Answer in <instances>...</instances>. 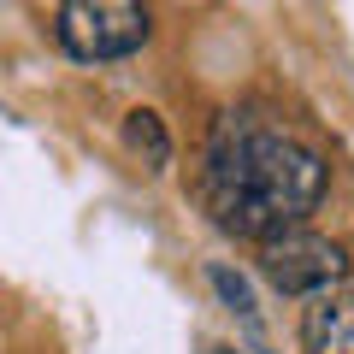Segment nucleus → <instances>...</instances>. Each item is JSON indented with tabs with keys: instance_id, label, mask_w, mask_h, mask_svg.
<instances>
[{
	"instance_id": "nucleus-5",
	"label": "nucleus",
	"mask_w": 354,
	"mask_h": 354,
	"mask_svg": "<svg viewBox=\"0 0 354 354\" xmlns=\"http://www.w3.org/2000/svg\"><path fill=\"white\" fill-rule=\"evenodd\" d=\"M124 142H130V153H142L148 171H165V165H171V136H165L160 113H148V106H136V113L124 118Z\"/></svg>"
},
{
	"instance_id": "nucleus-4",
	"label": "nucleus",
	"mask_w": 354,
	"mask_h": 354,
	"mask_svg": "<svg viewBox=\"0 0 354 354\" xmlns=\"http://www.w3.org/2000/svg\"><path fill=\"white\" fill-rule=\"evenodd\" d=\"M307 354H354V290H319L301 313Z\"/></svg>"
},
{
	"instance_id": "nucleus-1",
	"label": "nucleus",
	"mask_w": 354,
	"mask_h": 354,
	"mask_svg": "<svg viewBox=\"0 0 354 354\" xmlns=\"http://www.w3.org/2000/svg\"><path fill=\"white\" fill-rule=\"evenodd\" d=\"M330 165L301 136L266 124L254 113H225L207 148V213L218 230L248 242H272L283 230H301V218L325 201Z\"/></svg>"
},
{
	"instance_id": "nucleus-2",
	"label": "nucleus",
	"mask_w": 354,
	"mask_h": 354,
	"mask_svg": "<svg viewBox=\"0 0 354 354\" xmlns=\"http://www.w3.org/2000/svg\"><path fill=\"white\" fill-rule=\"evenodd\" d=\"M148 6L142 0H59V41L65 53L101 65V59H124L148 41Z\"/></svg>"
},
{
	"instance_id": "nucleus-7",
	"label": "nucleus",
	"mask_w": 354,
	"mask_h": 354,
	"mask_svg": "<svg viewBox=\"0 0 354 354\" xmlns=\"http://www.w3.org/2000/svg\"><path fill=\"white\" fill-rule=\"evenodd\" d=\"M213 354H236V348H213Z\"/></svg>"
},
{
	"instance_id": "nucleus-6",
	"label": "nucleus",
	"mask_w": 354,
	"mask_h": 354,
	"mask_svg": "<svg viewBox=\"0 0 354 354\" xmlns=\"http://www.w3.org/2000/svg\"><path fill=\"white\" fill-rule=\"evenodd\" d=\"M207 278H213L218 301H225L230 313H242V319H248V325H254V313H260V307H254V290H248V283H242L236 272H230V266H213V272H207Z\"/></svg>"
},
{
	"instance_id": "nucleus-3",
	"label": "nucleus",
	"mask_w": 354,
	"mask_h": 354,
	"mask_svg": "<svg viewBox=\"0 0 354 354\" xmlns=\"http://www.w3.org/2000/svg\"><path fill=\"white\" fill-rule=\"evenodd\" d=\"M260 272H266V283L283 290V295H319V290H337V283L348 278V254L330 236L283 230V236L260 242Z\"/></svg>"
}]
</instances>
